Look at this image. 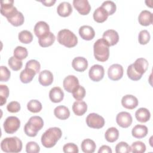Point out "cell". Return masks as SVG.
<instances>
[{
    "label": "cell",
    "mask_w": 153,
    "mask_h": 153,
    "mask_svg": "<svg viewBox=\"0 0 153 153\" xmlns=\"http://www.w3.org/2000/svg\"><path fill=\"white\" fill-rule=\"evenodd\" d=\"M62 131L59 127H50L47 129L41 136L42 145L47 148L53 147L57 141L61 138Z\"/></svg>",
    "instance_id": "obj_1"
},
{
    "label": "cell",
    "mask_w": 153,
    "mask_h": 153,
    "mask_svg": "<svg viewBox=\"0 0 153 153\" xmlns=\"http://www.w3.org/2000/svg\"><path fill=\"white\" fill-rule=\"evenodd\" d=\"M109 45L103 38L97 39L93 45L95 59L102 62L106 61L109 56Z\"/></svg>",
    "instance_id": "obj_2"
},
{
    "label": "cell",
    "mask_w": 153,
    "mask_h": 153,
    "mask_svg": "<svg viewBox=\"0 0 153 153\" xmlns=\"http://www.w3.org/2000/svg\"><path fill=\"white\" fill-rule=\"evenodd\" d=\"M44 126L42 118L39 116H32L26 123L24 127L25 134L29 137H35L39 130Z\"/></svg>",
    "instance_id": "obj_3"
},
{
    "label": "cell",
    "mask_w": 153,
    "mask_h": 153,
    "mask_svg": "<svg viewBox=\"0 0 153 153\" xmlns=\"http://www.w3.org/2000/svg\"><path fill=\"white\" fill-rule=\"evenodd\" d=\"M1 148L5 152H19L22 149V142L16 136L6 137L1 141Z\"/></svg>",
    "instance_id": "obj_4"
},
{
    "label": "cell",
    "mask_w": 153,
    "mask_h": 153,
    "mask_svg": "<svg viewBox=\"0 0 153 153\" xmlns=\"http://www.w3.org/2000/svg\"><path fill=\"white\" fill-rule=\"evenodd\" d=\"M57 39L59 44L68 48L74 47L78 43L76 36L72 31L67 29L59 30L57 33Z\"/></svg>",
    "instance_id": "obj_5"
},
{
    "label": "cell",
    "mask_w": 153,
    "mask_h": 153,
    "mask_svg": "<svg viewBox=\"0 0 153 153\" xmlns=\"http://www.w3.org/2000/svg\"><path fill=\"white\" fill-rule=\"evenodd\" d=\"M20 126V120L15 116L7 117L4 122L5 131L8 134H13L17 131Z\"/></svg>",
    "instance_id": "obj_6"
},
{
    "label": "cell",
    "mask_w": 153,
    "mask_h": 153,
    "mask_svg": "<svg viewBox=\"0 0 153 153\" xmlns=\"http://www.w3.org/2000/svg\"><path fill=\"white\" fill-rule=\"evenodd\" d=\"M87 126L93 128H100L105 125V120L100 115L96 113L89 114L86 117Z\"/></svg>",
    "instance_id": "obj_7"
},
{
    "label": "cell",
    "mask_w": 153,
    "mask_h": 153,
    "mask_svg": "<svg viewBox=\"0 0 153 153\" xmlns=\"http://www.w3.org/2000/svg\"><path fill=\"white\" fill-rule=\"evenodd\" d=\"M105 70L103 67L100 65H94L89 69L88 75L90 78L95 82L100 81L104 76Z\"/></svg>",
    "instance_id": "obj_8"
},
{
    "label": "cell",
    "mask_w": 153,
    "mask_h": 153,
    "mask_svg": "<svg viewBox=\"0 0 153 153\" xmlns=\"http://www.w3.org/2000/svg\"><path fill=\"white\" fill-rule=\"evenodd\" d=\"M108 75L109 79L117 81L121 79L123 75V68L120 64H113L109 66L108 70Z\"/></svg>",
    "instance_id": "obj_9"
},
{
    "label": "cell",
    "mask_w": 153,
    "mask_h": 153,
    "mask_svg": "<svg viewBox=\"0 0 153 153\" xmlns=\"http://www.w3.org/2000/svg\"><path fill=\"white\" fill-rule=\"evenodd\" d=\"M132 117L127 112H120L117 115L116 121L119 126L123 128L128 127L132 123Z\"/></svg>",
    "instance_id": "obj_10"
},
{
    "label": "cell",
    "mask_w": 153,
    "mask_h": 153,
    "mask_svg": "<svg viewBox=\"0 0 153 153\" xmlns=\"http://www.w3.org/2000/svg\"><path fill=\"white\" fill-rule=\"evenodd\" d=\"M14 1L3 0L1 3V13L6 18L11 15L17 10V8L13 5Z\"/></svg>",
    "instance_id": "obj_11"
},
{
    "label": "cell",
    "mask_w": 153,
    "mask_h": 153,
    "mask_svg": "<svg viewBox=\"0 0 153 153\" xmlns=\"http://www.w3.org/2000/svg\"><path fill=\"white\" fill-rule=\"evenodd\" d=\"M73 5L81 15L88 14L91 10V6L87 0H74Z\"/></svg>",
    "instance_id": "obj_12"
},
{
    "label": "cell",
    "mask_w": 153,
    "mask_h": 153,
    "mask_svg": "<svg viewBox=\"0 0 153 153\" xmlns=\"http://www.w3.org/2000/svg\"><path fill=\"white\" fill-rule=\"evenodd\" d=\"M102 38L108 43L109 46H112L117 44L119 40L118 32L114 29H108L105 31Z\"/></svg>",
    "instance_id": "obj_13"
},
{
    "label": "cell",
    "mask_w": 153,
    "mask_h": 153,
    "mask_svg": "<svg viewBox=\"0 0 153 153\" xmlns=\"http://www.w3.org/2000/svg\"><path fill=\"white\" fill-rule=\"evenodd\" d=\"M134 71L139 75L142 76V75L146 71L148 67V62L146 59L138 58L136 61L131 64Z\"/></svg>",
    "instance_id": "obj_14"
},
{
    "label": "cell",
    "mask_w": 153,
    "mask_h": 153,
    "mask_svg": "<svg viewBox=\"0 0 153 153\" xmlns=\"http://www.w3.org/2000/svg\"><path fill=\"white\" fill-rule=\"evenodd\" d=\"M79 85V80L76 76L74 75H68L65 78L63 82V85L65 90L69 93L72 91Z\"/></svg>",
    "instance_id": "obj_15"
},
{
    "label": "cell",
    "mask_w": 153,
    "mask_h": 153,
    "mask_svg": "<svg viewBox=\"0 0 153 153\" xmlns=\"http://www.w3.org/2000/svg\"><path fill=\"white\" fill-rule=\"evenodd\" d=\"M50 32L49 25L44 21H39L37 22L34 26V33L38 38H41Z\"/></svg>",
    "instance_id": "obj_16"
},
{
    "label": "cell",
    "mask_w": 153,
    "mask_h": 153,
    "mask_svg": "<svg viewBox=\"0 0 153 153\" xmlns=\"http://www.w3.org/2000/svg\"><path fill=\"white\" fill-rule=\"evenodd\" d=\"M121 104L126 109H133L137 106L138 100L135 96L131 94H127L122 97Z\"/></svg>",
    "instance_id": "obj_17"
},
{
    "label": "cell",
    "mask_w": 153,
    "mask_h": 153,
    "mask_svg": "<svg viewBox=\"0 0 153 153\" xmlns=\"http://www.w3.org/2000/svg\"><path fill=\"white\" fill-rule=\"evenodd\" d=\"M79 34L83 39L90 41L94 37L95 31L91 26L88 25H84L79 27Z\"/></svg>",
    "instance_id": "obj_18"
},
{
    "label": "cell",
    "mask_w": 153,
    "mask_h": 153,
    "mask_svg": "<svg viewBox=\"0 0 153 153\" xmlns=\"http://www.w3.org/2000/svg\"><path fill=\"white\" fill-rule=\"evenodd\" d=\"M73 68L78 72H83L88 67V62L87 59L83 57H75L72 62Z\"/></svg>",
    "instance_id": "obj_19"
},
{
    "label": "cell",
    "mask_w": 153,
    "mask_h": 153,
    "mask_svg": "<svg viewBox=\"0 0 153 153\" xmlns=\"http://www.w3.org/2000/svg\"><path fill=\"white\" fill-rule=\"evenodd\" d=\"M38 81L43 86H48L53 81V75L48 70H44L39 73Z\"/></svg>",
    "instance_id": "obj_20"
},
{
    "label": "cell",
    "mask_w": 153,
    "mask_h": 153,
    "mask_svg": "<svg viewBox=\"0 0 153 153\" xmlns=\"http://www.w3.org/2000/svg\"><path fill=\"white\" fill-rule=\"evenodd\" d=\"M72 12V7L71 4L66 1L60 2L57 8V14L63 17L69 16Z\"/></svg>",
    "instance_id": "obj_21"
},
{
    "label": "cell",
    "mask_w": 153,
    "mask_h": 153,
    "mask_svg": "<svg viewBox=\"0 0 153 153\" xmlns=\"http://www.w3.org/2000/svg\"><path fill=\"white\" fill-rule=\"evenodd\" d=\"M49 97L54 103L60 102L64 97V93L59 87H53L49 92Z\"/></svg>",
    "instance_id": "obj_22"
},
{
    "label": "cell",
    "mask_w": 153,
    "mask_h": 153,
    "mask_svg": "<svg viewBox=\"0 0 153 153\" xmlns=\"http://www.w3.org/2000/svg\"><path fill=\"white\" fill-rule=\"evenodd\" d=\"M7 19V20L13 26H19L22 25L25 21V17L23 14L18 10H16Z\"/></svg>",
    "instance_id": "obj_23"
},
{
    "label": "cell",
    "mask_w": 153,
    "mask_h": 153,
    "mask_svg": "<svg viewBox=\"0 0 153 153\" xmlns=\"http://www.w3.org/2000/svg\"><path fill=\"white\" fill-rule=\"evenodd\" d=\"M139 23L142 26H147L152 23V14L149 11L143 10L138 16Z\"/></svg>",
    "instance_id": "obj_24"
},
{
    "label": "cell",
    "mask_w": 153,
    "mask_h": 153,
    "mask_svg": "<svg viewBox=\"0 0 153 153\" xmlns=\"http://www.w3.org/2000/svg\"><path fill=\"white\" fill-rule=\"evenodd\" d=\"M72 110L76 115L81 116L87 112V105L82 100H76L73 103Z\"/></svg>",
    "instance_id": "obj_25"
},
{
    "label": "cell",
    "mask_w": 153,
    "mask_h": 153,
    "mask_svg": "<svg viewBox=\"0 0 153 153\" xmlns=\"http://www.w3.org/2000/svg\"><path fill=\"white\" fill-rule=\"evenodd\" d=\"M148 132L147 127L145 125L137 124L131 130L132 136L137 139H141L145 137Z\"/></svg>",
    "instance_id": "obj_26"
},
{
    "label": "cell",
    "mask_w": 153,
    "mask_h": 153,
    "mask_svg": "<svg viewBox=\"0 0 153 153\" xmlns=\"http://www.w3.org/2000/svg\"><path fill=\"white\" fill-rule=\"evenodd\" d=\"M136 120L140 123H146L149 120L151 114L149 110L145 108H140L135 112Z\"/></svg>",
    "instance_id": "obj_27"
},
{
    "label": "cell",
    "mask_w": 153,
    "mask_h": 153,
    "mask_svg": "<svg viewBox=\"0 0 153 153\" xmlns=\"http://www.w3.org/2000/svg\"><path fill=\"white\" fill-rule=\"evenodd\" d=\"M36 74V72L33 69L25 68L20 74V79L23 83H29L32 81Z\"/></svg>",
    "instance_id": "obj_28"
},
{
    "label": "cell",
    "mask_w": 153,
    "mask_h": 153,
    "mask_svg": "<svg viewBox=\"0 0 153 153\" xmlns=\"http://www.w3.org/2000/svg\"><path fill=\"white\" fill-rule=\"evenodd\" d=\"M54 114L57 118L65 120L69 117L70 111L66 106L60 105L55 108L54 110Z\"/></svg>",
    "instance_id": "obj_29"
},
{
    "label": "cell",
    "mask_w": 153,
    "mask_h": 153,
    "mask_svg": "<svg viewBox=\"0 0 153 153\" xmlns=\"http://www.w3.org/2000/svg\"><path fill=\"white\" fill-rule=\"evenodd\" d=\"M109 14L101 6L96 8L93 13V19L97 23H103L108 19Z\"/></svg>",
    "instance_id": "obj_30"
},
{
    "label": "cell",
    "mask_w": 153,
    "mask_h": 153,
    "mask_svg": "<svg viewBox=\"0 0 153 153\" xmlns=\"http://www.w3.org/2000/svg\"><path fill=\"white\" fill-rule=\"evenodd\" d=\"M55 35L50 32L45 36L38 38V43L41 47H47L51 45L55 41Z\"/></svg>",
    "instance_id": "obj_31"
},
{
    "label": "cell",
    "mask_w": 153,
    "mask_h": 153,
    "mask_svg": "<svg viewBox=\"0 0 153 153\" xmlns=\"http://www.w3.org/2000/svg\"><path fill=\"white\" fill-rule=\"evenodd\" d=\"M81 148L82 151L85 153H93L96 149V145L93 140L90 139H85L82 140Z\"/></svg>",
    "instance_id": "obj_32"
},
{
    "label": "cell",
    "mask_w": 153,
    "mask_h": 153,
    "mask_svg": "<svg viewBox=\"0 0 153 153\" xmlns=\"http://www.w3.org/2000/svg\"><path fill=\"white\" fill-rule=\"evenodd\" d=\"M119 137V131L115 127H112L107 129L105 133L106 140L111 143L115 142Z\"/></svg>",
    "instance_id": "obj_33"
},
{
    "label": "cell",
    "mask_w": 153,
    "mask_h": 153,
    "mask_svg": "<svg viewBox=\"0 0 153 153\" xmlns=\"http://www.w3.org/2000/svg\"><path fill=\"white\" fill-rule=\"evenodd\" d=\"M18 38L19 41L23 44H29L33 40V35L32 33L27 30H23L19 32Z\"/></svg>",
    "instance_id": "obj_34"
},
{
    "label": "cell",
    "mask_w": 153,
    "mask_h": 153,
    "mask_svg": "<svg viewBox=\"0 0 153 153\" xmlns=\"http://www.w3.org/2000/svg\"><path fill=\"white\" fill-rule=\"evenodd\" d=\"M42 104L41 103L35 99H33L30 100L27 104V109L33 113H37L41 111L42 109Z\"/></svg>",
    "instance_id": "obj_35"
},
{
    "label": "cell",
    "mask_w": 153,
    "mask_h": 153,
    "mask_svg": "<svg viewBox=\"0 0 153 153\" xmlns=\"http://www.w3.org/2000/svg\"><path fill=\"white\" fill-rule=\"evenodd\" d=\"M14 56L19 60H23L27 57L28 52L25 47L22 46H17L14 50Z\"/></svg>",
    "instance_id": "obj_36"
},
{
    "label": "cell",
    "mask_w": 153,
    "mask_h": 153,
    "mask_svg": "<svg viewBox=\"0 0 153 153\" xmlns=\"http://www.w3.org/2000/svg\"><path fill=\"white\" fill-rule=\"evenodd\" d=\"M8 64L11 69L15 71L20 70L23 65L22 60L17 59L14 56H11V57H10L8 61Z\"/></svg>",
    "instance_id": "obj_37"
},
{
    "label": "cell",
    "mask_w": 153,
    "mask_h": 153,
    "mask_svg": "<svg viewBox=\"0 0 153 153\" xmlns=\"http://www.w3.org/2000/svg\"><path fill=\"white\" fill-rule=\"evenodd\" d=\"M73 97L76 100H81L85 96V89L84 87L78 85L72 92Z\"/></svg>",
    "instance_id": "obj_38"
},
{
    "label": "cell",
    "mask_w": 153,
    "mask_h": 153,
    "mask_svg": "<svg viewBox=\"0 0 153 153\" xmlns=\"http://www.w3.org/2000/svg\"><path fill=\"white\" fill-rule=\"evenodd\" d=\"M131 151L134 153H143L146 151V145L141 141H136L131 145Z\"/></svg>",
    "instance_id": "obj_39"
},
{
    "label": "cell",
    "mask_w": 153,
    "mask_h": 153,
    "mask_svg": "<svg viewBox=\"0 0 153 153\" xmlns=\"http://www.w3.org/2000/svg\"><path fill=\"white\" fill-rule=\"evenodd\" d=\"M101 7L104 8L108 13L109 16L113 14L117 9L116 4L112 1H105L102 4Z\"/></svg>",
    "instance_id": "obj_40"
},
{
    "label": "cell",
    "mask_w": 153,
    "mask_h": 153,
    "mask_svg": "<svg viewBox=\"0 0 153 153\" xmlns=\"http://www.w3.org/2000/svg\"><path fill=\"white\" fill-rule=\"evenodd\" d=\"M9 96V88L6 85H0V100L1 106H3L7 102V99Z\"/></svg>",
    "instance_id": "obj_41"
},
{
    "label": "cell",
    "mask_w": 153,
    "mask_h": 153,
    "mask_svg": "<svg viewBox=\"0 0 153 153\" xmlns=\"http://www.w3.org/2000/svg\"><path fill=\"white\" fill-rule=\"evenodd\" d=\"M115 152L117 153H128L131 152V147L127 142H120L115 146Z\"/></svg>",
    "instance_id": "obj_42"
},
{
    "label": "cell",
    "mask_w": 153,
    "mask_h": 153,
    "mask_svg": "<svg viewBox=\"0 0 153 153\" xmlns=\"http://www.w3.org/2000/svg\"><path fill=\"white\" fill-rule=\"evenodd\" d=\"M150 34L149 32L147 30H141L138 35V41L142 45H145L150 40Z\"/></svg>",
    "instance_id": "obj_43"
},
{
    "label": "cell",
    "mask_w": 153,
    "mask_h": 153,
    "mask_svg": "<svg viewBox=\"0 0 153 153\" xmlns=\"http://www.w3.org/2000/svg\"><path fill=\"white\" fill-rule=\"evenodd\" d=\"M39 151L40 147L35 142H29L26 145V151L27 153H38Z\"/></svg>",
    "instance_id": "obj_44"
},
{
    "label": "cell",
    "mask_w": 153,
    "mask_h": 153,
    "mask_svg": "<svg viewBox=\"0 0 153 153\" xmlns=\"http://www.w3.org/2000/svg\"><path fill=\"white\" fill-rule=\"evenodd\" d=\"M25 68L32 69L36 72V74H37L40 71L41 65L38 61L34 59H32L27 62Z\"/></svg>",
    "instance_id": "obj_45"
},
{
    "label": "cell",
    "mask_w": 153,
    "mask_h": 153,
    "mask_svg": "<svg viewBox=\"0 0 153 153\" xmlns=\"http://www.w3.org/2000/svg\"><path fill=\"white\" fill-rule=\"evenodd\" d=\"M1 72H0V80L1 81H7L11 75V72L9 69L4 66H1Z\"/></svg>",
    "instance_id": "obj_46"
},
{
    "label": "cell",
    "mask_w": 153,
    "mask_h": 153,
    "mask_svg": "<svg viewBox=\"0 0 153 153\" xmlns=\"http://www.w3.org/2000/svg\"><path fill=\"white\" fill-rule=\"evenodd\" d=\"M63 151L65 153H78L79 152L78 146L73 143L65 144L63 147Z\"/></svg>",
    "instance_id": "obj_47"
},
{
    "label": "cell",
    "mask_w": 153,
    "mask_h": 153,
    "mask_svg": "<svg viewBox=\"0 0 153 153\" xmlns=\"http://www.w3.org/2000/svg\"><path fill=\"white\" fill-rule=\"evenodd\" d=\"M127 74L128 75V77L133 80V81H138L141 78L142 76L139 75V74H137L133 69L132 65L131 64L130 65L128 68H127Z\"/></svg>",
    "instance_id": "obj_48"
},
{
    "label": "cell",
    "mask_w": 153,
    "mask_h": 153,
    "mask_svg": "<svg viewBox=\"0 0 153 153\" xmlns=\"http://www.w3.org/2000/svg\"><path fill=\"white\" fill-rule=\"evenodd\" d=\"M20 105L17 101H12L10 102L7 106V109L11 113L18 112L20 110Z\"/></svg>",
    "instance_id": "obj_49"
},
{
    "label": "cell",
    "mask_w": 153,
    "mask_h": 153,
    "mask_svg": "<svg viewBox=\"0 0 153 153\" xmlns=\"http://www.w3.org/2000/svg\"><path fill=\"white\" fill-rule=\"evenodd\" d=\"M111 148L108 145H102L100 147L98 153H112Z\"/></svg>",
    "instance_id": "obj_50"
},
{
    "label": "cell",
    "mask_w": 153,
    "mask_h": 153,
    "mask_svg": "<svg viewBox=\"0 0 153 153\" xmlns=\"http://www.w3.org/2000/svg\"><path fill=\"white\" fill-rule=\"evenodd\" d=\"M41 3H42L45 6H52L56 2V0H49V1H41Z\"/></svg>",
    "instance_id": "obj_51"
}]
</instances>
